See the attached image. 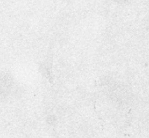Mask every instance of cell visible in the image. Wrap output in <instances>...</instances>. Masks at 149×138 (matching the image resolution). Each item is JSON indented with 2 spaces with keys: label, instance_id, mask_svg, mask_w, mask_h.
<instances>
[{
  "label": "cell",
  "instance_id": "1",
  "mask_svg": "<svg viewBox=\"0 0 149 138\" xmlns=\"http://www.w3.org/2000/svg\"><path fill=\"white\" fill-rule=\"evenodd\" d=\"M115 1H122V2H123V1H126V0H115Z\"/></svg>",
  "mask_w": 149,
  "mask_h": 138
}]
</instances>
